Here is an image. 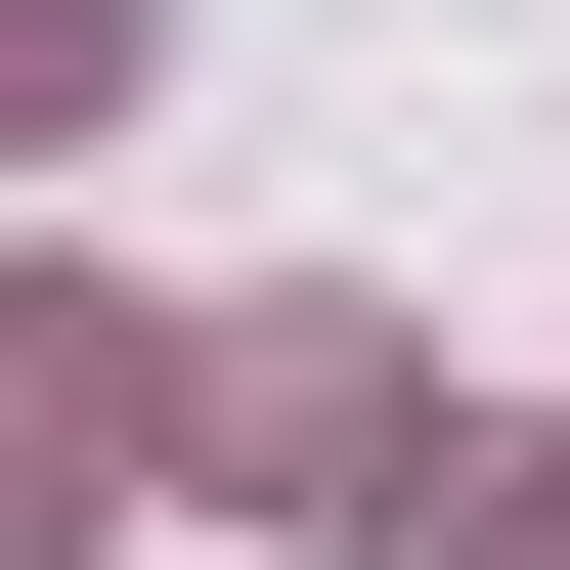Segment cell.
Segmentation results:
<instances>
[{"label":"cell","instance_id":"cell-1","mask_svg":"<svg viewBox=\"0 0 570 570\" xmlns=\"http://www.w3.org/2000/svg\"><path fill=\"white\" fill-rule=\"evenodd\" d=\"M176 439H219L264 527H352L395 439H439V352H395V307H219V352H176Z\"/></svg>","mask_w":570,"mask_h":570},{"label":"cell","instance_id":"cell-2","mask_svg":"<svg viewBox=\"0 0 570 570\" xmlns=\"http://www.w3.org/2000/svg\"><path fill=\"white\" fill-rule=\"evenodd\" d=\"M88 483H176V307H88V264H0V570H45Z\"/></svg>","mask_w":570,"mask_h":570},{"label":"cell","instance_id":"cell-3","mask_svg":"<svg viewBox=\"0 0 570 570\" xmlns=\"http://www.w3.org/2000/svg\"><path fill=\"white\" fill-rule=\"evenodd\" d=\"M352 570H570V439H483V395H439L395 483H352Z\"/></svg>","mask_w":570,"mask_h":570},{"label":"cell","instance_id":"cell-4","mask_svg":"<svg viewBox=\"0 0 570 570\" xmlns=\"http://www.w3.org/2000/svg\"><path fill=\"white\" fill-rule=\"evenodd\" d=\"M132 88H176V0H0V176H45V132H132Z\"/></svg>","mask_w":570,"mask_h":570}]
</instances>
